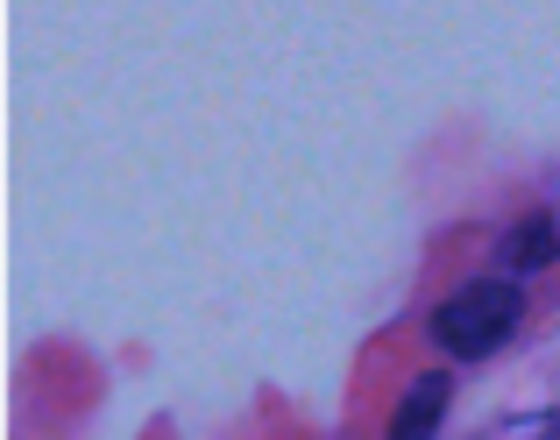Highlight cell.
<instances>
[{
  "label": "cell",
  "mask_w": 560,
  "mask_h": 440,
  "mask_svg": "<svg viewBox=\"0 0 560 440\" xmlns=\"http://www.w3.org/2000/svg\"><path fill=\"white\" fill-rule=\"evenodd\" d=\"M525 327V285L518 277H476V285L447 291V299L425 313V341L447 362H482Z\"/></svg>",
  "instance_id": "6da1fadb"
},
{
  "label": "cell",
  "mask_w": 560,
  "mask_h": 440,
  "mask_svg": "<svg viewBox=\"0 0 560 440\" xmlns=\"http://www.w3.org/2000/svg\"><path fill=\"white\" fill-rule=\"evenodd\" d=\"M447 405H454V370H419L411 391L397 398L390 433H383V440H433L440 419H447Z\"/></svg>",
  "instance_id": "7a4b0ae2"
},
{
  "label": "cell",
  "mask_w": 560,
  "mask_h": 440,
  "mask_svg": "<svg viewBox=\"0 0 560 440\" xmlns=\"http://www.w3.org/2000/svg\"><path fill=\"white\" fill-rule=\"evenodd\" d=\"M553 256H560V220H553V213H525L518 228L504 234V248H497V263H504V277L547 270Z\"/></svg>",
  "instance_id": "3957f363"
}]
</instances>
